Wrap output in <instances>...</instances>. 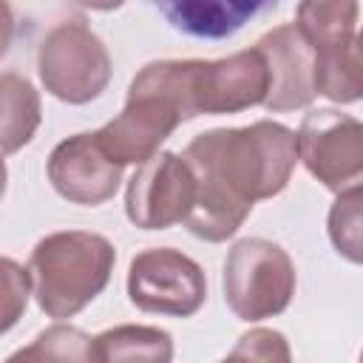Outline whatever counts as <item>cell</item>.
I'll use <instances>...</instances> for the list:
<instances>
[{
	"label": "cell",
	"mask_w": 363,
	"mask_h": 363,
	"mask_svg": "<svg viewBox=\"0 0 363 363\" xmlns=\"http://www.w3.org/2000/svg\"><path fill=\"white\" fill-rule=\"evenodd\" d=\"M224 301L235 318L255 323L281 315L298 286L289 252L269 238H241L224 261Z\"/></svg>",
	"instance_id": "4"
},
{
	"label": "cell",
	"mask_w": 363,
	"mask_h": 363,
	"mask_svg": "<svg viewBox=\"0 0 363 363\" xmlns=\"http://www.w3.org/2000/svg\"><path fill=\"white\" fill-rule=\"evenodd\" d=\"M0 99H3V153L11 156L23 145H28L40 128V94L26 77L6 71L0 77Z\"/></svg>",
	"instance_id": "14"
},
{
	"label": "cell",
	"mask_w": 363,
	"mask_h": 363,
	"mask_svg": "<svg viewBox=\"0 0 363 363\" xmlns=\"http://www.w3.org/2000/svg\"><path fill=\"white\" fill-rule=\"evenodd\" d=\"M357 0H298V28L315 51L335 48L354 37Z\"/></svg>",
	"instance_id": "15"
},
{
	"label": "cell",
	"mask_w": 363,
	"mask_h": 363,
	"mask_svg": "<svg viewBox=\"0 0 363 363\" xmlns=\"http://www.w3.org/2000/svg\"><path fill=\"white\" fill-rule=\"evenodd\" d=\"M315 85L332 102H357L363 99V40L360 34L326 48L315 51Z\"/></svg>",
	"instance_id": "13"
},
{
	"label": "cell",
	"mask_w": 363,
	"mask_h": 363,
	"mask_svg": "<svg viewBox=\"0 0 363 363\" xmlns=\"http://www.w3.org/2000/svg\"><path fill=\"white\" fill-rule=\"evenodd\" d=\"M128 298L150 315L190 318L207 301V275L184 252L173 247H150L130 258Z\"/></svg>",
	"instance_id": "6"
},
{
	"label": "cell",
	"mask_w": 363,
	"mask_h": 363,
	"mask_svg": "<svg viewBox=\"0 0 363 363\" xmlns=\"http://www.w3.org/2000/svg\"><path fill=\"white\" fill-rule=\"evenodd\" d=\"M96 360H159L167 363L173 357V337L159 326L125 323L105 329L94 337Z\"/></svg>",
	"instance_id": "16"
},
{
	"label": "cell",
	"mask_w": 363,
	"mask_h": 363,
	"mask_svg": "<svg viewBox=\"0 0 363 363\" xmlns=\"http://www.w3.org/2000/svg\"><path fill=\"white\" fill-rule=\"evenodd\" d=\"M108 45L82 23L62 20L45 31L37 48V74L43 88L68 105L96 99L111 82Z\"/></svg>",
	"instance_id": "5"
},
{
	"label": "cell",
	"mask_w": 363,
	"mask_h": 363,
	"mask_svg": "<svg viewBox=\"0 0 363 363\" xmlns=\"http://www.w3.org/2000/svg\"><path fill=\"white\" fill-rule=\"evenodd\" d=\"M113 244L88 230H62L40 238L28 255L34 298L48 318H74L111 281Z\"/></svg>",
	"instance_id": "3"
},
{
	"label": "cell",
	"mask_w": 363,
	"mask_h": 363,
	"mask_svg": "<svg viewBox=\"0 0 363 363\" xmlns=\"http://www.w3.org/2000/svg\"><path fill=\"white\" fill-rule=\"evenodd\" d=\"M230 360H241V357H250V360H289V346H286V337L275 329H250L247 335L238 337L235 349L227 354Z\"/></svg>",
	"instance_id": "20"
},
{
	"label": "cell",
	"mask_w": 363,
	"mask_h": 363,
	"mask_svg": "<svg viewBox=\"0 0 363 363\" xmlns=\"http://www.w3.org/2000/svg\"><path fill=\"white\" fill-rule=\"evenodd\" d=\"M255 48L269 68V91L264 108L272 113L306 108L318 96L315 48L295 23H284L258 37Z\"/></svg>",
	"instance_id": "11"
},
{
	"label": "cell",
	"mask_w": 363,
	"mask_h": 363,
	"mask_svg": "<svg viewBox=\"0 0 363 363\" xmlns=\"http://www.w3.org/2000/svg\"><path fill=\"white\" fill-rule=\"evenodd\" d=\"M360 40H363V31H360Z\"/></svg>",
	"instance_id": "23"
},
{
	"label": "cell",
	"mask_w": 363,
	"mask_h": 363,
	"mask_svg": "<svg viewBox=\"0 0 363 363\" xmlns=\"http://www.w3.org/2000/svg\"><path fill=\"white\" fill-rule=\"evenodd\" d=\"M122 167L125 164L108 156L96 130L62 139L45 162L51 187L65 201L82 207H96L113 199L122 182Z\"/></svg>",
	"instance_id": "10"
},
{
	"label": "cell",
	"mask_w": 363,
	"mask_h": 363,
	"mask_svg": "<svg viewBox=\"0 0 363 363\" xmlns=\"http://www.w3.org/2000/svg\"><path fill=\"white\" fill-rule=\"evenodd\" d=\"M326 233L337 255L363 264V184L337 193L326 216Z\"/></svg>",
	"instance_id": "17"
},
{
	"label": "cell",
	"mask_w": 363,
	"mask_h": 363,
	"mask_svg": "<svg viewBox=\"0 0 363 363\" xmlns=\"http://www.w3.org/2000/svg\"><path fill=\"white\" fill-rule=\"evenodd\" d=\"M0 272H3V332H9L14 326V320L20 318V312H26L28 289H34V286H31L28 267L23 269L11 258L0 261Z\"/></svg>",
	"instance_id": "19"
},
{
	"label": "cell",
	"mask_w": 363,
	"mask_h": 363,
	"mask_svg": "<svg viewBox=\"0 0 363 363\" xmlns=\"http://www.w3.org/2000/svg\"><path fill=\"white\" fill-rule=\"evenodd\" d=\"M193 60L147 62L128 88L119 116L96 130L102 147L119 164H142L187 119H196L190 99Z\"/></svg>",
	"instance_id": "2"
},
{
	"label": "cell",
	"mask_w": 363,
	"mask_h": 363,
	"mask_svg": "<svg viewBox=\"0 0 363 363\" xmlns=\"http://www.w3.org/2000/svg\"><path fill=\"white\" fill-rule=\"evenodd\" d=\"M360 360H363V352H360Z\"/></svg>",
	"instance_id": "22"
},
{
	"label": "cell",
	"mask_w": 363,
	"mask_h": 363,
	"mask_svg": "<svg viewBox=\"0 0 363 363\" xmlns=\"http://www.w3.org/2000/svg\"><path fill=\"white\" fill-rule=\"evenodd\" d=\"M196 173L179 153L159 150L136 167L125 190L128 221L139 230H167L187 221L196 204Z\"/></svg>",
	"instance_id": "8"
},
{
	"label": "cell",
	"mask_w": 363,
	"mask_h": 363,
	"mask_svg": "<svg viewBox=\"0 0 363 363\" xmlns=\"http://www.w3.org/2000/svg\"><path fill=\"white\" fill-rule=\"evenodd\" d=\"M17 360H96L94 337L77 326L54 323L45 332H40L31 346L14 352L6 363H17Z\"/></svg>",
	"instance_id": "18"
},
{
	"label": "cell",
	"mask_w": 363,
	"mask_h": 363,
	"mask_svg": "<svg viewBox=\"0 0 363 363\" xmlns=\"http://www.w3.org/2000/svg\"><path fill=\"white\" fill-rule=\"evenodd\" d=\"M269 91V68L258 48H244L221 60H193L190 99L196 116L238 113L264 105Z\"/></svg>",
	"instance_id": "9"
},
{
	"label": "cell",
	"mask_w": 363,
	"mask_h": 363,
	"mask_svg": "<svg viewBox=\"0 0 363 363\" xmlns=\"http://www.w3.org/2000/svg\"><path fill=\"white\" fill-rule=\"evenodd\" d=\"M196 173L213 176L247 201L278 196L298 159V133L281 122L258 119L244 128H213L190 139L182 153Z\"/></svg>",
	"instance_id": "1"
},
{
	"label": "cell",
	"mask_w": 363,
	"mask_h": 363,
	"mask_svg": "<svg viewBox=\"0 0 363 363\" xmlns=\"http://www.w3.org/2000/svg\"><path fill=\"white\" fill-rule=\"evenodd\" d=\"M150 6L184 37L227 40L278 0H150Z\"/></svg>",
	"instance_id": "12"
},
{
	"label": "cell",
	"mask_w": 363,
	"mask_h": 363,
	"mask_svg": "<svg viewBox=\"0 0 363 363\" xmlns=\"http://www.w3.org/2000/svg\"><path fill=\"white\" fill-rule=\"evenodd\" d=\"M298 159L332 193L363 184V122L335 108L309 111L298 128Z\"/></svg>",
	"instance_id": "7"
},
{
	"label": "cell",
	"mask_w": 363,
	"mask_h": 363,
	"mask_svg": "<svg viewBox=\"0 0 363 363\" xmlns=\"http://www.w3.org/2000/svg\"><path fill=\"white\" fill-rule=\"evenodd\" d=\"M77 6H82V9H91V11H113V9H119L125 0H74Z\"/></svg>",
	"instance_id": "21"
}]
</instances>
